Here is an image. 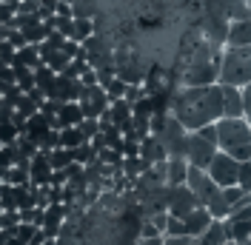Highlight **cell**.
Segmentation results:
<instances>
[{"instance_id":"cell-17","label":"cell","mask_w":251,"mask_h":245,"mask_svg":"<svg viewBox=\"0 0 251 245\" xmlns=\"http://www.w3.org/2000/svg\"><path fill=\"white\" fill-rule=\"evenodd\" d=\"M49 131H51V122H49L40 111H37L34 117H29V120H26V131H23V134H26L29 140H34V143H40Z\"/></svg>"},{"instance_id":"cell-7","label":"cell","mask_w":251,"mask_h":245,"mask_svg":"<svg viewBox=\"0 0 251 245\" xmlns=\"http://www.w3.org/2000/svg\"><path fill=\"white\" fill-rule=\"evenodd\" d=\"M217 154V143L200 137L197 131H188V146H186V160L188 166H197V169H208V163L214 160Z\"/></svg>"},{"instance_id":"cell-10","label":"cell","mask_w":251,"mask_h":245,"mask_svg":"<svg viewBox=\"0 0 251 245\" xmlns=\"http://www.w3.org/2000/svg\"><path fill=\"white\" fill-rule=\"evenodd\" d=\"M183 222H186V237L194 240V237H200V234L214 222V217L208 214V208H205V205H197L188 217H183Z\"/></svg>"},{"instance_id":"cell-9","label":"cell","mask_w":251,"mask_h":245,"mask_svg":"<svg viewBox=\"0 0 251 245\" xmlns=\"http://www.w3.org/2000/svg\"><path fill=\"white\" fill-rule=\"evenodd\" d=\"M223 117H246L240 86H223Z\"/></svg>"},{"instance_id":"cell-29","label":"cell","mask_w":251,"mask_h":245,"mask_svg":"<svg viewBox=\"0 0 251 245\" xmlns=\"http://www.w3.org/2000/svg\"><path fill=\"white\" fill-rule=\"evenodd\" d=\"M163 237H186V222H183L180 217H172V214H169V222H166Z\"/></svg>"},{"instance_id":"cell-3","label":"cell","mask_w":251,"mask_h":245,"mask_svg":"<svg viewBox=\"0 0 251 245\" xmlns=\"http://www.w3.org/2000/svg\"><path fill=\"white\" fill-rule=\"evenodd\" d=\"M220 86H246L251 83V46H226L220 57Z\"/></svg>"},{"instance_id":"cell-35","label":"cell","mask_w":251,"mask_h":245,"mask_svg":"<svg viewBox=\"0 0 251 245\" xmlns=\"http://www.w3.org/2000/svg\"><path fill=\"white\" fill-rule=\"evenodd\" d=\"M9 43H12L15 49L26 46V37H23V31H20V29H12V31H9Z\"/></svg>"},{"instance_id":"cell-43","label":"cell","mask_w":251,"mask_h":245,"mask_svg":"<svg viewBox=\"0 0 251 245\" xmlns=\"http://www.w3.org/2000/svg\"><path fill=\"white\" fill-rule=\"evenodd\" d=\"M249 125H251V120H249Z\"/></svg>"},{"instance_id":"cell-25","label":"cell","mask_w":251,"mask_h":245,"mask_svg":"<svg viewBox=\"0 0 251 245\" xmlns=\"http://www.w3.org/2000/svg\"><path fill=\"white\" fill-rule=\"evenodd\" d=\"M80 143H83V134H80L77 125H66V128H60V146L63 148H77Z\"/></svg>"},{"instance_id":"cell-11","label":"cell","mask_w":251,"mask_h":245,"mask_svg":"<svg viewBox=\"0 0 251 245\" xmlns=\"http://www.w3.org/2000/svg\"><path fill=\"white\" fill-rule=\"evenodd\" d=\"M51 163H49V154L46 151H37L31 157V166H29V177L34 185H49L51 183Z\"/></svg>"},{"instance_id":"cell-30","label":"cell","mask_w":251,"mask_h":245,"mask_svg":"<svg viewBox=\"0 0 251 245\" xmlns=\"http://www.w3.org/2000/svg\"><path fill=\"white\" fill-rule=\"evenodd\" d=\"M17 225H20V211H3V217H0V228L9 231V234L15 237Z\"/></svg>"},{"instance_id":"cell-39","label":"cell","mask_w":251,"mask_h":245,"mask_svg":"<svg viewBox=\"0 0 251 245\" xmlns=\"http://www.w3.org/2000/svg\"><path fill=\"white\" fill-rule=\"evenodd\" d=\"M134 245H163V237H137Z\"/></svg>"},{"instance_id":"cell-34","label":"cell","mask_w":251,"mask_h":245,"mask_svg":"<svg viewBox=\"0 0 251 245\" xmlns=\"http://www.w3.org/2000/svg\"><path fill=\"white\" fill-rule=\"evenodd\" d=\"M37 231V225H29V222H20L17 225V231H15V237L20 240L23 245H29V240H31V234Z\"/></svg>"},{"instance_id":"cell-26","label":"cell","mask_w":251,"mask_h":245,"mask_svg":"<svg viewBox=\"0 0 251 245\" xmlns=\"http://www.w3.org/2000/svg\"><path fill=\"white\" fill-rule=\"evenodd\" d=\"M15 111L20 114V117H26V120H29V117H34V114L40 111V103H37L31 94H23V97H20V103L15 106Z\"/></svg>"},{"instance_id":"cell-38","label":"cell","mask_w":251,"mask_h":245,"mask_svg":"<svg viewBox=\"0 0 251 245\" xmlns=\"http://www.w3.org/2000/svg\"><path fill=\"white\" fill-rule=\"evenodd\" d=\"M163 245H191V237H163Z\"/></svg>"},{"instance_id":"cell-12","label":"cell","mask_w":251,"mask_h":245,"mask_svg":"<svg viewBox=\"0 0 251 245\" xmlns=\"http://www.w3.org/2000/svg\"><path fill=\"white\" fill-rule=\"evenodd\" d=\"M226 46H251V17L249 20H228Z\"/></svg>"},{"instance_id":"cell-40","label":"cell","mask_w":251,"mask_h":245,"mask_svg":"<svg viewBox=\"0 0 251 245\" xmlns=\"http://www.w3.org/2000/svg\"><path fill=\"white\" fill-rule=\"evenodd\" d=\"M9 240H12V234H9V231H3V228H0V245H6Z\"/></svg>"},{"instance_id":"cell-16","label":"cell","mask_w":251,"mask_h":245,"mask_svg":"<svg viewBox=\"0 0 251 245\" xmlns=\"http://www.w3.org/2000/svg\"><path fill=\"white\" fill-rule=\"evenodd\" d=\"M223 222H226L228 240H234L240 245L251 243V220H223Z\"/></svg>"},{"instance_id":"cell-20","label":"cell","mask_w":251,"mask_h":245,"mask_svg":"<svg viewBox=\"0 0 251 245\" xmlns=\"http://www.w3.org/2000/svg\"><path fill=\"white\" fill-rule=\"evenodd\" d=\"M15 63H23V66H40V46H34V43H26V46H20L15 51Z\"/></svg>"},{"instance_id":"cell-22","label":"cell","mask_w":251,"mask_h":245,"mask_svg":"<svg viewBox=\"0 0 251 245\" xmlns=\"http://www.w3.org/2000/svg\"><path fill=\"white\" fill-rule=\"evenodd\" d=\"M72 160L80 163V166H89L97 160V148H94V143H80L77 148H72Z\"/></svg>"},{"instance_id":"cell-15","label":"cell","mask_w":251,"mask_h":245,"mask_svg":"<svg viewBox=\"0 0 251 245\" xmlns=\"http://www.w3.org/2000/svg\"><path fill=\"white\" fill-rule=\"evenodd\" d=\"M83 120V111H80V103L72 100V103H63L60 111H57V120H54V128H66V125H80Z\"/></svg>"},{"instance_id":"cell-5","label":"cell","mask_w":251,"mask_h":245,"mask_svg":"<svg viewBox=\"0 0 251 245\" xmlns=\"http://www.w3.org/2000/svg\"><path fill=\"white\" fill-rule=\"evenodd\" d=\"M208 177L217 183V188H228V185H237V171H240V160H234L231 154L220 151L214 154V160L208 163Z\"/></svg>"},{"instance_id":"cell-36","label":"cell","mask_w":251,"mask_h":245,"mask_svg":"<svg viewBox=\"0 0 251 245\" xmlns=\"http://www.w3.org/2000/svg\"><path fill=\"white\" fill-rule=\"evenodd\" d=\"M243 106H246V120H251V83L243 86Z\"/></svg>"},{"instance_id":"cell-24","label":"cell","mask_w":251,"mask_h":245,"mask_svg":"<svg viewBox=\"0 0 251 245\" xmlns=\"http://www.w3.org/2000/svg\"><path fill=\"white\" fill-rule=\"evenodd\" d=\"M97 160H100L103 166L120 169V166H123V151H120V148H109V146H103V148L97 151Z\"/></svg>"},{"instance_id":"cell-23","label":"cell","mask_w":251,"mask_h":245,"mask_svg":"<svg viewBox=\"0 0 251 245\" xmlns=\"http://www.w3.org/2000/svg\"><path fill=\"white\" fill-rule=\"evenodd\" d=\"M49 163H51V169H66V166H72L75 160H72V148H63V146H57V148H51L49 151Z\"/></svg>"},{"instance_id":"cell-32","label":"cell","mask_w":251,"mask_h":245,"mask_svg":"<svg viewBox=\"0 0 251 245\" xmlns=\"http://www.w3.org/2000/svg\"><path fill=\"white\" fill-rule=\"evenodd\" d=\"M17 134H20V131H17V125L12 120H9V122H0V143H3V146H12V143H17Z\"/></svg>"},{"instance_id":"cell-44","label":"cell","mask_w":251,"mask_h":245,"mask_svg":"<svg viewBox=\"0 0 251 245\" xmlns=\"http://www.w3.org/2000/svg\"><path fill=\"white\" fill-rule=\"evenodd\" d=\"M249 160H251V157H249Z\"/></svg>"},{"instance_id":"cell-28","label":"cell","mask_w":251,"mask_h":245,"mask_svg":"<svg viewBox=\"0 0 251 245\" xmlns=\"http://www.w3.org/2000/svg\"><path fill=\"white\" fill-rule=\"evenodd\" d=\"M237 185H240L246 194H251V160H243V163H240V171H237Z\"/></svg>"},{"instance_id":"cell-37","label":"cell","mask_w":251,"mask_h":245,"mask_svg":"<svg viewBox=\"0 0 251 245\" xmlns=\"http://www.w3.org/2000/svg\"><path fill=\"white\" fill-rule=\"evenodd\" d=\"M80 83H83V86H97V72H94L92 66L80 74Z\"/></svg>"},{"instance_id":"cell-13","label":"cell","mask_w":251,"mask_h":245,"mask_svg":"<svg viewBox=\"0 0 251 245\" xmlns=\"http://www.w3.org/2000/svg\"><path fill=\"white\" fill-rule=\"evenodd\" d=\"M140 157L149 163V166L169 160V154H166V148H163V143L157 140V134H149L146 140H140Z\"/></svg>"},{"instance_id":"cell-1","label":"cell","mask_w":251,"mask_h":245,"mask_svg":"<svg viewBox=\"0 0 251 245\" xmlns=\"http://www.w3.org/2000/svg\"><path fill=\"white\" fill-rule=\"evenodd\" d=\"M172 114L186 125L188 131H197L208 122L223 117V86H180L172 92Z\"/></svg>"},{"instance_id":"cell-27","label":"cell","mask_w":251,"mask_h":245,"mask_svg":"<svg viewBox=\"0 0 251 245\" xmlns=\"http://www.w3.org/2000/svg\"><path fill=\"white\" fill-rule=\"evenodd\" d=\"M17 157H20L17 143H12V146H0V169H12V166L17 163Z\"/></svg>"},{"instance_id":"cell-41","label":"cell","mask_w":251,"mask_h":245,"mask_svg":"<svg viewBox=\"0 0 251 245\" xmlns=\"http://www.w3.org/2000/svg\"><path fill=\"white\" fill-rule=\"evenodd\" d=\"M226 245H240V243H234V240H228V243H226Z\"/></svg>"},{"instance_id":"cell-2","label":"cell","mask_w":251,"mask_h":245,"mask_svg":"<svg viewBox=\"0 0 251 245\" xmlns=\"http://www.w3.org/2000/svg\"><path fill=\"white\" fill-rule=\"evenodd\" d=\"M217 148L234 160L251 157V125L246 117H220L217 120Z\"/></svg>"},{"instance_id":"cell-19","label":"cell","mask_w":251,"mask_h":245,"mask_svg":"<svg viewBox=\"0 0 251 245\" xmlns=\"http://www.w3.org/2000/svg\"><path fill=\"white\" fill-rule=\"evenodd\" d=\"M111 122L117 125V128H123L126 122H131V103H126V100H111Z\"/></svg>"},{"instance_id":"cell-4","label":"cell","mask_w":251,"mask_h":245,"mask_svg":"<svg viewBox=\"0 0 251 245\" xmlns=\"http://www.w3.org/2000/svg\"><path fill=\"white\" fill-rule=\"evenodd\" d=\"M157 140L163 143V148H166V154H169V157H186L188 128H186L180 120H177L174 114H169V120H166V125L160 128Z\"/></svg>"},{"instance_id":"cell-18","label":"cell","mask_w":251,"mask_h":245,"mask_svg":"<svg viewBox=\"0 0 251 245\" xmlns=\"http://www.w3.org/2000/svg\"><path fill=\"white\" fill-rule=\"evenodd\" d=\"M205 208H208V214L214 217V220H226V217L231 214V202L226 199V194H223V188H217L211 197H208V202H205Z\"/></svg>"},{"instance_id":"cell-42","label":"cell","mask_w":251,"mask_h":245,"mask_svg":"<svg viewBox=\"0 0 251 245\" xmlns=\"http://www.w3.org/2000/svg\"><path fill=\"white\" fill-rule=\"evenodd\" d=\"M0 217H3V205H0Z\"/></svg>"},{"instance_id":"cell-8","label":"cell","mask_w":251,"mask_h":245,"mask_svg":"<svg viewBox=\"0 0 251 245\" xmlns=\"http://www.w3.org/2000/svg\"><path fill=\"white\" fill-rule=\"evenodd\" d=\"M186 185L194 191V197H197V202H200V205H205V202H208V197L217 191V183L208 177V171H205V169H197V166H188Z\"/></svg>"},{"instance_id":"cell-31","label":"cell","mask_w":251,"mask_h":245,"mask_svg":"<svg viewBox=\"0 0 251 245\" xmlns=\"http://www.w3.org/2000/svg\"><path fill=\"white\" fill-rule=\"evenodd\" d=\"M126 86H128L126 80L114 77L109 86H103V89H106V94H109V100H123V97H126Z\"/></svg>"},{"instance_id":"cell-14","label":"cell","mask_w":251,"mask_h":245,"mask_svg":"<svg viewBox=\"0 0 251 245\" xmlns=\"http://www.w3.org/2000/svg\"><path fill=\"white\" fill-rule=\"evenodd\" d=\"M188 177V160L186 157H169L166 160V185H183Z\"/></svg>"},{"instance_id":"cell-6","label":"cell","mask_w":251,"mask_h":245,"mask_svg":"<svg viewBox=\"0 0 251 245\" xmlns=\"http://www.w3.org/2000/svg\"><path fill=\"white\" fill-rule=\"evenodd\" d=\"M200 202H197V197H194V191L188 188L186 183L183 185H166V211L172 217H188L194 208H197Z\"/></svg>"},{"instance_id":"cell-33","label":"cell","mask_w":251,"mask_h":245,"mask_svg":"<svg viewBox=\"0 0 251 245\" xmlns=\"http://www.w3.org/2000/svg\"><path fill=\"white\" fill-rule=\"evenodd\" d=\"M72 29H75V17H57L54 15V31H60L63 37H72Z\"/></svg>"},{"instance_id":"cell-21","label":"cell","mask_w":251,"mask_h":245,"mask_svg":"<svg viewBox=\"0 0 251 245\" xmlns=\"http://www.w3.org/2000/svg\"><path fill=\"white\" fill-rule=\"evenodd\" d=\"M92 34H94V23H92V17H75L72 40H77V43H86V40H89Z\"/></svg>"}]
</instances>
